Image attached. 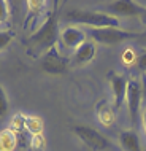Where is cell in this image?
I'll return each instance as SVG.
<instances>
[{"mask_svg": "<svg viewBox=\"0 0 146 151\" xmlns=\"http://www.w3.org/2000/svg\"><path fill=\"white\" fill-rule=\"evenodd\" d=\"M65 19L75 22L78 26H86L87 29H105V27H119L121 22L115 16L105 13V11H91L73 8L65 13Z\"/></svg>", "mask_w": 146, "mask_h": 151, "instance_id": "cell-1", "label": "cell"}, {"mask_svg": "<svg viewBox=\"0 0 146 151\" xmlns=\"http://www.w3.org/2000/svg\"><path fill=\"white\" fill-rule=\"evenodd\" d=\"M56 40H57V14L52 10L42 22V26L27 40V45L34 50H46L54 46Z\"/></svg>", "mask_w": 146, "mask_h": 151, "instance_id": "cell-2", "label": "cell"}, {"mask_svg": "<svg viewBox=\"0 0 146 151\" xmlns=\"http://www.w3.org/2000/svg\"><path fill=\"white\" fill-rule=\"evenodd\" d=\"M72 132L75 134L76 137L79 138L86 146H89L91 150L94 151H108L113 150V143L108 140L107 137L103 135L100 130H97L91 126L86 124H78V126H73Z\"/></svg>", "mask_w": 146, "mask_h": 151, "instance_id": "cell-3", "label": "cell"}, {"mask_svg": "<svg viewBox=\"0 0 146 151\" xmlns=\"http://www.w3.org/2000/svg\"><path fill=\"white\" fill-rule=\"evenodd\" d=\"M86 35H91L92 42L105 43V45H116L122 43L125 40H132L141 35V32L125 30L121 27H105V29H87L84 30Z\"/></svg>", "mask_w": 146, "mask_h": 151, "instance_id": "cell-4", "label": "cell"}, {"mask_svg": "<svg viewBox=\"0 0 146 151\" xmlns=\"http://www.w3.org/2000/svg\"><path fill=\"white\" fill-rule=\"evenodd\" d=\"M42 70L49 75H64L68 70V59L64 58L56 46H52L42 60Z\"/></svg>", "mask_w": 146, "mask_h": 151, "instance_id": "cell-5", "label": "cell"}, {"mask_svg": "<svg viewBox=\"0 0 146 151\" xmlns=\"http://www.w3.org/2000/svg\"><path fill=\"white\" fill-rule=\"evenodd\" d=\"M146 6H141L138 2H133V0H115V2H110L107 5V13L117 19L121 16L130 18V16H141Z\"/></svg>", "mask_w": 146, "mask_h": 151, "instance_id": "cell-6", "label": "cell"}, {"mask_svg": "<svg viewBox=\"0 0 146 151\" xmlns=\"http://www.w3.org/2000/svg\"><path fill=\"white\" fill-rule=\"evenodd\" d=\"M127 110H129V118L133 126L137 124L140 116V107H141V83L138 80H130L127 84Z\"/></svg>", "mask_w": 146, "mask_h": 151, "instance_id": "cell-7", "label": "cell"}, {"mask_svg": "<svg viewBox=\"0 0 146 151\" xmlns=\"http://www.w3.org/2000/svg\"><path fill=\"white\" fill-rule=\"evenodd\" d=\"M108 80H110V83H111V91H113V97H115V107L121 108L122 104L125 102V97H127L129 80L122 75H117L115 72H111L108 75Z\"/></svg>", "mask_w": 146, "mask_h": 151, "instance_id": "cell-8", "label": "cell"}, {"mask_svg": "<svg viewBox=\"0 0 146 151\" xmlns=\"http://www.w3.org/2000/svg\"><path fill=\"white\" fill-rule=\"evenodd\" d=\"M60 40L68 50H76L86 42V32L76 26H68L60 32Z\"/></svg>", "mask_w": 146, "mask_h": 151, "instance_id": "cell-9", "label": "cell"}, {"mask_svg": "<svg viewBox=\"0 0 146 151\" xmlns=\"http://www.w3.org/2000/svg\"><path fill=\"white\" fill-rule=\"evenodd\" d=\"M95 51H97V46H95V42L92 40H86L79 48L75 50V54H73V60H75L76 65H84V64H89L95 56Z\"/></svg>", "mask_w": 146, "mask_h": 151, "instance_id": "cell-10", "label": "cell"}, {"mask_svg": "<svg viewBox=\"0 0 146 151\" xmlns=\"http://www.w3.org/2000/svg\"><path fill=\"white\" fill-rule=\"evenodd\" d=\"M119 143H121L124 151H143V146H141L138 134L132 129L122 130V132L119 134Z\"/></svg>", "mask_w": 146, "mask_h": 151, "instance_id": "cell-11", "label": "cell"}, {"mask_svg": "<svg viewBox=\"0 0 146 151\" xmlns=\"http://www.w3.org/2000/svg\"><path fill=\"white\" fill-rule=\"evenodd\" d=\"M18 145V137L11 129L0 132V151H14Z\"/></svg>", "mask_w": 146, "mask_h": 151, "instance_id": "cell-12", "label": "cell"}, {"mask_svg": "<svg viewBox=\"0 0 146 151\" xmlns=\"http://www.w3.org/2000/svg\"><path fill=\"white\" fill-rule=\"evenodd\" d=\"M26 129L29 130L34 137L42 135V132H43V122H42L40 118H36V116H29V118H26Z\"/></svg>", "mask_w": 146, "mask_h": 151, "instance_id": "cell-13", "label": "cell"}, {"mask_svg": "<svg viewBox=\"0 0 146 151\" xmlns=\"http://www.w3.org/2000/svg\"><path fill=\"white\" fill-rule=\"evenodd\" d=\"M99 121L103 126H113V122H115V113L108 108L102 110V111H99Z\"/></svg>", "mask_w": 146, "mask_h": 151, "instance_id": "cell-14", "label": "cell"}, {"mask_svg": "<svg viewBox=\"0 0 146 151\" xmlns=\"http://www.w3.org/2000/svg\"><path fill=\"white\" fill-rule=\"evenodd\" d=\"M14 34L11 30H0V51H3L5 48L13 42Z\"/></svg>", "mask_w": 146, "mask_h": 151, "instance_id": "cell-15", "label": "cell"}, {"mask_svg": "<svg viewBox=\"0 0 146 151\" xmlns=\"http://www.w3.org/2000/svg\"><path fill=\"white\" fill-rule=\"evenodd\" d=\"M8 99H6V94L3 91V88L0 86V118H5L8 115Z\"/></svg>", "mask_w": 146, "mask_h": 151, "instance_id": "cell-16", "label": "cell"}, {"mask_svg": "<svg viewBox=\"0 0 146 151\" xmlns=\"http://www.w3.org/2000/svg\"><path fill=\"white\" fill-rule=\"evenodd\" d=\"M10 18V3L5 0H0V24L6 22Z\"/></svg>", "mask_w": 146, "mask_h": 151, "instance_id": "cell-17", "label": "cell"}, {"mask_svg": "<svg viewBox=\"0 0 146 151\" xmlns=\"http://www.w3.org/2000/svg\"><path fill=\"white\" fill-rule=\"evenodd\" d=\"M135 65L140 72H146V51H143L140 56H137L135 59Z\"/></svg>", "mask_w": 146, "mask_h": 151, "instance_id": "cell-18", "label": "cell"}, {"mask_svg": "<svg viewBox=\"0 0 146 151\" xmlns=\"http://www.w3.org/2000/svg\"><path fill=\"white\" fill-rule=\"evenodd\" d=\"M13 127L14 129H24L26 127V118L24 116H14V119H13Z\"/></svg>", "mask_w": 146, "mask_h": 151, "instance_id": "cell-19", "label": "cell"}, {"mask_svg": "<svg viewBox=\"0 0 146 151\" xmlns=\"http://www.w3.org/2000/svg\"><path fill=\"white\" fill-rule=\"evenodd\" d=\"M32 145H34L36 150H42L43 146H44V138H43V135H36V137H34V142H32Z\"/></svg>", "mask_w": 146, "mask_h": 151, "instance_id": "cell-20", "label": "cell"}, {"mask_svg": "<svg viewBox=\"0 0 146 151\" xmlns=\"http://www.w3.org/2000/svg\"><path fill=\"white\" fill-rule=\"evenodd\" d=\"M122 59H124L127 64H130V62H135L137 58H135V56H132V51H130V50H127V51L122 54Z\"/></svg>", "mask_w": 146, "mask_h": 151, "instance_id": "cell-21", "label": "cell"}, {"mask_svg": "<svg viewBox=\"0 0 146 151\" xmlns=\"http://www.w3.org/2000/svg\"><path fill=\"white\" fill-rule=\"evenodd\" d=\"M140 19H141V22H143L145 26H146V8H145V11H143V14L140 16Z\"/></svg>", "mask_w": 146, "mask_h": 151, "instance_id": "cell-22", "label": "cell"}, {"mask_svg": "<svg viewBox=\"0 0 146 151\" xmlns=\"http://www.w3.org/2000/svg\"><path fill=\"white\" fill-rule=\"evenodd\" d=\"M143 124H145V130H146V108L143 111Z\"/></svg>", "mask_w": 146, "mask_h": 151, "instance_id": "cell-23", "label": "cell"}]
</instances>
